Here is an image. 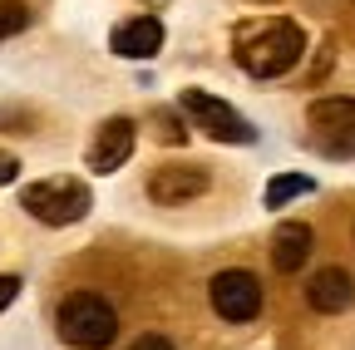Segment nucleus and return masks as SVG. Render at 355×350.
Masks as SVG:
<instances>
[{
	"mask_svg": "<svg viewBox=\"0 0 355 350\" xmlns=\"http://www.w3.org/2000/svg\"><path fill=\"white\" fill-rule=\"evenodd\" d=\"M133 139H139L133 134V119H104L94 143H89V168L94 173H119L128 163V153H133Z\"/></svg>",
	"mask_w": 355,
	"mask_h": 350,
	"instance_id": "6e6552de",
	"label": "nucleus"
},
{
	"mask_svg": "<svg viewBox=\"0 0 355 350\" xmlns=\"http://www.w3.org/2000/svg\"><path fill=\"white\" fill-rule=\"evenodd\" d=\"M15 173H20V163H15L6 148H0V183H15Z\"/></svg>",
	"mask_w": 355,
	"mask_h": 350,
	"instance_id": "dca6fc26",
	"label": "nucleus"
},
{
	"mask_svg": "<svg viewBox=\"0 0 355 350\" xmlns=\"http://www.w3.org/2000/svg\"><path fill=\"white\" fill-rule=\"evenodd\" d=\"M128 350H178V345H173L168 335H139V340H133Z\"/></svg>",
	"mask_w": 355,
	"mask_h": 350,
	"instance_id": "4468645a",
	"label": "nucleus"
},
{
	"mask_svg": "<svg viewBox=\"0 0 355 350\" xmlns=\"http://www.w3.org/2000/svg\"><path fill=\"white\" fill-rule=\"evenodd\" d=\"M311 252H316V232H311L306 222H282V227L272 232V267H277L282 277L301 272L306 261H311Z\"/></svg>",
	"mask_w": 355,
	"mask_h": 350,
	"instance_id": "9b49d317",
	"label": "nucleus"
},
{
	"mask_svg": "<svg viewBox=\"0 0 355 350\" xmlns=\"http://www.w3.org/2000/svg\"><path fill=\"white\" fill-rule=\"evenodd\" d=\"M178 109H188V114L198 119V128H202L207 139H217V143H252V139H257V128H252L232 104H222V99H212V94H202V89H183Z\"/></svg>",
	"mask_w": 355,
	"mask_h": 350,
	"instance_id": "39448f33",
	"label": "nucleus"
},
{
	"mask_svg": "<svg viewBox=\"0 0 355 350\" xmlns=\"http://www.w3.org/2000/svg\"><path fill=\"white\" fill-rule=\"evenodd\" d=\"M30 25V6L25 0H0V40H10Z\"/></svg>",
	"mask_w": 355,
	"mask_h": 350,
	"instance_id": "ddd939ff",
	"label": "nucleus"
},
{
	"mask_svg": "<svg viewBox=\"0 0 355 350\" xmlns=\"http://www.w3.org/2000/svg\"><path fill=\"white\" fill-rule=\"evenodd\" d=\"M207 193V168L202 163H158L148 178V202L158 207H183Z\"/></svg>",
	"mask_w": 355,
	"mask_h": 350,
	"instance_id": "0eeeda50",
	"label": "nucleus"
},
{
	"mask_svg": "<svg viewBox=\"0 0 355 350\" xmlns=\"http://www.w3.org/2000/svg\"><path fill=\"white\" fill-rule=\"evenodd\" d=\"M306 55V35L291 20H252L237 30V64L252 79H277L296 69Z\"/></svg>",
	"mask_w": 355,
	"mask_h": 350,
	"instance_id": "f257e3e1",
	"label": "nucleus"
},
{
	"mask_svg": "<svg viewBox=\"0 0 355 350\" xmlns=\"http://www.w3.org/2000/svg\"><path fill=\"white\" fill-rule=\"evenodd\" d=\"M109 50L123 55V60H153L163 50V25L153 15H139V20H123L114 35H109Z\"/></svg>",
	"mask_w": 355,
	"mask_h": 350,
	"instance_id": "9d476101",
	"label": "nucleus"
},
{
	"mask_svg": "<svg viewBox=\"0 0 355 350\" xmlns=\"http://www.w3.org/2000/svg\"><path fill=\"white\" fill-rule=\"evenodd\" d=\"M153 119H158V134L173 143V139H178V119H173V114H153Z\"/></svg>",
	"mask_w": 355,
	"mask_h": 350,
	"instance_id": "f3484780",
	"label": "nucleus"
},
{
	"mask_svg": "<svg viewBox=\"0 0 355 350\" xmlns=\"http://www.w3.org/2000/svg\"><path fill=\"white\" fill-rule=\"evenodd\" d=\"M306 128H311V143L326 158H355V99L345 94L316 99L306 114Z\"/></svg>",
	"mask_w": 355,
	"mask_h": 350,
	"instance_id": "20e7f679",
	"label": "nucleus"
},
{
	"mask_svg": "<svg viewBox=\"0 0 355 350\" xmlns=\"http://www.w3.org/2000/svg\"><path fill=\"white\" fill-rule=\"evenodd\" d=\"M311 188H316V183H311L306 173H282V178L266 183V207H286L291 198H306Z\"/></svg>",
	"mask_w": 355,
	"mask_h": 350,
	"instance_id": "f8f14e48",
	"label": "nucleus"
},
{
	"mask_svg": "<svg viewBox=\"0 0 355 350\" xmlns=\"http://www.w3.org/2000/svg\"><path fill=\"white\" fill-rule=\"evenodd\" d=\"M306 301H311V311H321V316H340V311L355 306V277L345 267H321L306 286Z\"/></svg>",
	"mask_w": 355,
	"mask_h": 350,
	"instance_id": "1a4fd4ad",
	"label": "nucleus"
},
{
	"mask_svg": "<svg viewBox=\"0 0 355 350\" xmlns=\"http://www.w3.org/2000/svg\"><path fill=\"white\" fill-rule=\"evenodd\" d=\"M207 296H212V311H217L222 321H232V326H242V321H252V316L261 311V281H257L252 272H242V267L217 272V277L207 281Z\"/></svg>",
	"mask_w": 355,
	"mask_h": 350,
	"instance_id": "423d86ee",
	"label": "nucleus"
},
{
	"mask_svg": "<svg viewBox=\"0 0 355 350\" xmlns=\"http://www.w3.org/2000/svg\"><path fill=\"white\" fill-rule=\"evenodd\" d=\"M55 331L64 345L74 350H104L114 335H119V316H114V306L94 291H74L60 301V311H55Z\"/></svg>",
	"mask_w": 355,
	"mask_h": 350,
	"instance_id": "f03ea898",
	"label": "nucleus"
},
{
	"mask_svg": "<svg viewBox=\"0 0 355 350\" xmlns=\"http://www.w3.org/2000/svg\"><path fill=\"white\" fill-rule=\"evenodd\" d=\"M15 296H20V277H0V311H6Z\"/></svg>",
	"mask_w": 355,
	"mask_h": 350,
	"instance_id": "2eb2a0df",
	"label": "nucleus"
},
{
	"mask_svg": "<svg viewBox=\"0 0 355 350\" xmlns=\"http://www.w3.org/2000/svg\"><path fill=\"white\" fill-rule=\"evenodd\" d=\"M20 207L44 227H69L94 207V198H89V188L79 178H44V183H30L20 193Z\"/></svg>",
	"mask_w": 355,
	"mask_h": 350,
	"instance_id": "7ed1b4c3",
	"label": "nucleus"
}]
</instances>
